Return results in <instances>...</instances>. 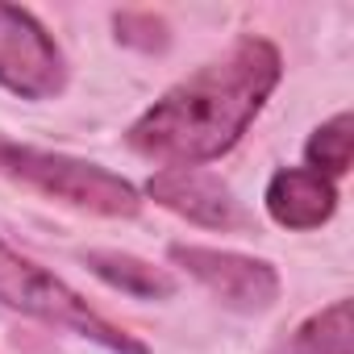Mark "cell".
Segmentation results:
<instances>
[{
    "mask_svg": "<svg viewBox=\"0 0 354 354\" xmlns=\"http://www.w3.org/2000/svg\"><path fill=\"white\" fill-rule=\"evenodd\" d=\"M171 263H180L196 283H205L221 304L238 313H263L279 300V275L271 263L238 254V250H213V246H171Z\"/></svg>",
    "mask_w": 354,
    "mask_h": 354,
    "instance_id": "5",
    "label": "cell"
},
{
    "mask_svg": "<svg viewBox=\"0 0 354 354\" xmlns=\"http://www.w3.org/2000/svg\"><path fill=\"white\" fill-rule=\"evenodd\" d=\"M0 84L21 100H55L67 88V59L46 26L17 5H0Z\"/></svg>",
    "mask_w": 354,
    "mask_h": 354,
    "instance_id": "4",
    "label": "cell"
},
{
    "mask_svg": "<svg viewBox=\"0 0 354 354\" xmlns=\"http://www.w3.org/2000/svg\"><path fill=\"white\" fill-rule=\"evenodd\" d=\"M0 304H9L26 317H38L46 325H59L67 333H80L113 354H150L133 333H125L121 325L104 321L80 292H71L63 279H55L50 271H42L38 263L21 259L5 238H0Z\"/></svg>",
    "mask_w": 354,
    "mask_h": 354,
    "instance_id": "2",
    "label": "cell"
},
{
    "mask_svg": "<svg viewBox=\"0 0 354 354\" xmlns=\"http://www.w3.org/2000/svg\"><path fill=\"white\" fill-rule=\"evenodd\" d=\"M84 267L92 275H100L109 288H117L125 296H138V300H167V296H175V279L162 267H154L146 259H133V254H121V250H88Z\"/></svg>",
    "mask_w": 354,
    "mask_h": 354,
    "instance_id": "8",
    "label": "cell"
},
{
    "mask_svg": "<svg viewBox=\"0 0 354 354\" xmlns=\"http://www.w3.org/2000/svg\"><path fill=\"white\" fill-rule=\"evenodd\" d=\"M267 213L283 230H317L337 209V188L313 167H283L267 184Z\"/></svg>",
    "mask_w": 354,
    "mask_h": 354,
    "instance_id": "7",
    "label": "cell"
},
{
    "mask_svg": "<svg viewBox=\"0 0 354 354\" xmlns=\"http://www.w3.org/2000/svg\"><path fill=\"white\" fill-rule=\"evenodd\" d=\"M0 171L38 188V192H46V196H55V201H63V205L88 209L100 217H133L142 205L138 188L129 180H121L117 171L88 162V158L59 154V150L21 146L9 138H0Z\"/></svg>",
    "mask_w": 354,
    "mask_h": 354,
    "instance_id": "3",
    "label": "cell"
},
{
    "mask_svg": "<svg viewBox=\"0 0 354 354\" xmlns=\"http://www.w3.org/2000/svg\"><path fill=\"white\" fill-rule=\"evenodd\" d=\"M146 192L171 209L180 213L205 230H230V225H242V209L230 192V184L221 175L205 171V167H162L150 175Z\"/></svg>",
    "mask_w": 354,
    "mask_h": 354,
    "instance_id": "6",
    "label": "cell"
},
{
    "mask_svg": "<svg viewBox=\"0 0 354 354\" xmlns=\"http://www.w3.org/2000/svg\"><path fill=\"white\" fill-rule=\"evenodd\" d=\"M304 154H308V167L329 175V180L333 175H346V167H350V113H337L333 121H325L308 138Z\"/></svg>",
    "mask_w": 354,
    "mask_h": 354,
    "instance_id": "10",
    "label": "cell"
},
{
    "mask_svg": "<svg viewBox=\"0 0 354 354\" xmlns=\"http://www.w3.org/2000/svg\"><path fill=\"white\" fill-rule=\"evenodd\" d=\"M279 354H350V300H333L329 308L313 313Z\"/></svg>",
    "mask_w": 354,
    "mask_h": 354,
    "instance_id": "9",
    "label": "cell"
},
{
    "mask_svg": "<svg viewBox=\"0 0 354 354\" xmlns=\"http://www.w3.org/2000/svg\"><path fill=\"white\" fill-rule=\"evenodd\" d=\"M283 75V59L267 38H238L221 59L205 63L162 92L125 133L129 150L162 167H201L242 142Z\"/></svg>",
    "mask_w": 354,
    "mask_h": 354,
    "instance_id": "1",
    "label": "cell"
}]
</instances>
